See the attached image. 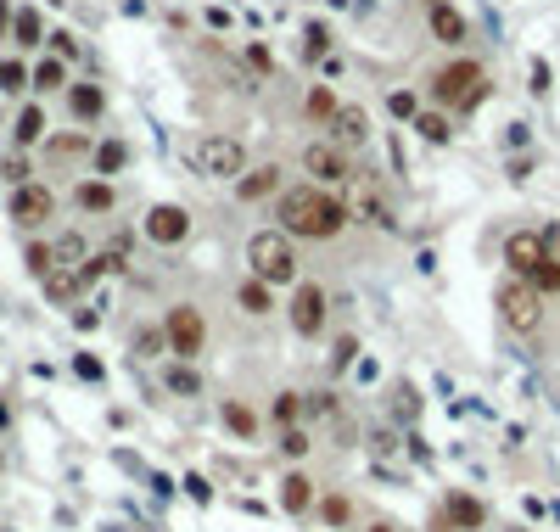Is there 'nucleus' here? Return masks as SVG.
<instances>
[{"instance_id":"obj_47","label":"nucleus","mask_w":560,"mask_h":532,"mask_svg":"<svg viewBox=\"0 0 560 532\" xmlns=\"http://www.w3.org/2000/svg\"><path fill=\"white\" fill-rule=\"evenodd\" d=\"M0 426H6V404H0Z\"/></svg>"},{"instance_id":"obj_29","label":"nucleus","mask_w":560,"mask_h":532,"mask_svg":"<svg viewBox=\"0 0 560 532\" xmlns=\"http://www.w3.org/2000/svg\"><path fill=\"white\" fill-rule=\"evenodd\" d=\"M135 353H140V359H157V353H168V331H163V325H146V331H135Z\"/></svg>"},{"instance_id":"obj_34","label":"nucleus","mask_w":560,"mask_h":532,"mask_svg":"<svg viewBox=\"0 0 560 532\" xmlns=\"http://www.w3.org/2000/svg\"><path fill=\"white\" fill-rule=\"evenodd\" d=\"M308 112L331 124V118H336V96H331V90H308Z\"/></svg>"},{"instance_id":"obj_41","label":"nucleus","mask_w":560,"mask_h":532,"mask_svg":"<svg viewBox=\"0 0 560 532\" xmlns=\"http://www.w3.org/2000/svg\"><path fill=\"white\" fill-rule=\"evenodd\" d=\"M247 62H252V68H258V73H269V68H275V62H269V51H264V45H252V51H247Z\"/></svg>"},{"instance_id":"obj_6","label":"nucleus","mask_w":560,"mask_h":532,"mask_svg":"<svg viewBox=\"0 0 560 532\" xmlns=\"http://www.w3.org/2000/svg\"><path fill=\"white\" fill-rule=\"evenodd\" d=\"M163 331H168V353H174V359H185V364H191L196 353H202V342H208V320H202V308H191V303H174V308H168Z\"/></svg>"},{"instance_id":"obj_18","label":"nucleus","mask_w":560,"mask_h":532,"mask_svg":"<svg viewBox=\"0 0 560 532\" xmlns=\"http://www.w3.org/2000/svg\"><path fill=\"white\" fill-rule=\"evenodd\" d=\"M432 34H437L443 45H460V40H465V17L454 12L448 0H437V6H432Z\"/></svg>"},{"instance_id":"obj_43","label":"nucleus","mask_w":560,"mask_h":532,"mask_svg":"<svg viewBox=\"0 0 560 532\" xmlns=\"http://www.w3.org/2000/svg\"><path fill=\"white\" fill-rule=\"evenodd\" d=\"M51 45H56V56H62V62H68V56L79 51V45H73V34H51Z\"/></svg>"},{"instance_id":"obj_45","label":"nucleus","mask_w":560,"mask_h":532,"mask_svg":"<svg viewBox=\"0 0 560 532\" xmlns=\"http://www.w3.org/2000/svg\"><path fill=\"white\" fill-rule=\"evenodd\" d=\"M12 17H17V12H12V0H0V40L12 34Z\"/></svg>"},{"instance_id":"obj_5","label":"nucleus","mask_w":560,"mask_h":532,"mask_svg":"<svg viewBox=\"0 0 560 532\" xmlns=\"http://www.w3.org/2000/svg\"><path fill=\"white\" fill-rule=\"evenodd\" d=\"M499 320L510 325V331L532 336L538 325H544V292H538L532 280H521V275L499 280Z\"/></svg>"},{"instance_id":"obj_30","label":"nucleus","mask_w":560,"mask_h":532,"mask_svg":"<svg viewBox=\"0 0 560 532\" xmlns=\"http://www.w3.org/2000/svg\"><path fill=\"white\" fill-rule=\"evenodd\" d=\"M224 426H230L236 437H252L258 432V415H252L247 404H224Z\"/></svg>"},{"instance_id":"obj_39","label":"nucleus","mask_w":560,"mask_h":532,"mask_svg":"<svg viewBox=\"0 0 560 532\" xmlns=\"http://www.w3.org/2000/svg\"><path fill=\"white\" fill-rule=\"evenodd\" d=\"M0 180H12V185H28V163H23V157H12V163H0Z\"/></svg>"},{"instance_id":"obj_40","label":"nucleus","mask_w":560,"mask_h":532,"mask_svg":"<svg viewBox=\"0 0 560 532\" xmlns=\"http://www.w3.org/2000/svg\"><path fill=\"white\" fill-rule=\"evenodd\" d=\"M320 51H325V28L308 23V56H320Z\"/></svg>"},{"instance_id":"obj_46","label":"nucleus","mask_w":560,"mask_h":532,"mask_svg":"<svg viewBox=\"0 0 560 532\" xmlns=\"http://www.w3.org/2000/svg\"><path fill=\"white\" fill-rule=\"evenodd\" d=\"M370 532H398V527H387V521H376V527H370Z\"/></svg>"},{"instance_id":"obj_25","label":"nucleus","mask_w":560,"mask_h":532,"mask_svg":"<svg viewBox=\"0 0 560 532\" xmlns=\"http://www.w3.org/2000/svg\"><path fill=\"white\" fill-rule=\"evenodd\" d=\"M241 308H247V314H269V308H275V297H269V286L264 280H241Z\"/></svg>"},{"instance_id":"obj_27","label":"nucleus","mask_w":560,"mask_h":532,"mask_svg":"<svg viewBox=\"0 0 560 532\" xmlns=\"http://www.w3.org/2000/svg\"><path fill=\"white\" fill-rule=\"evenodd\" d=\"M168 392H174V398H196V392H202V376H196L191 364H174V370H168Z\"/></svg>"},{"instance_id":"obj_20","label":"nucleus","mask_w":560,"mask_h":532,"mask_svg":"<svg viewBox=\"0 0 560 532\" xmlns=\"http://www.w3.org/2000/svg\"><path fill=\"white\" fill-rule=\"evenodd\" d=\"M12 140H17V146H40V140H45V107H23V112H17Z\"/></svg>"},{"instance_id":"obj_11","label":"nucleus","mask_w":560,"mask_h":532,"mask_svg":"<svg viewBox=\"0 0 560 532\" xmlns=\"http://www.w3.org/2000/svg\"><path fill=\"white\" fill-rule=\"evenodd\" d=\"M303 168L314 174V180H325V185H342L353 174L348 157H342V146H331V140H314V146L303 152Z\"/></svg>"},{"instance_id":"obj_9","label":"nucleus","mask_w":560,"mask_h":532,"mask_svg":"<svg viewBox=\"0 0 560 532\" xmlns=\"http://www.w3.org/2000/svg\"><path fill=\"white\" fill-rule=\"evenodd\" d=\"M56 213V196L45 191L40 180H28V185H12V219L23 224V230H34V224H45Z\"/></svg>"},{"instance_id":"obj_4","label":"nucleus","mask_w":560,"mask_h":532,"mask_svg":"<svg viewBox=\"0 0 560 532\" xmlns=\"http://www.w3.org/2000/svg\"><path fill=\"white\" fill-rule=\"evenodd\" d=\"M482 96H488V73H482V62H471V56L448 62V68L437 73V101H443L448 112H471Z\"/></svg>"},{"instance_id":"obj_31","label":"nucleus","mask_w":560,"mask_h":532,"mask_svg":"<svg viewBox=\"0 0 560 532\" xmlns=\"http://www.w3.org/2000/svg\"><path fill=\"white\" fill-rule=\"evenodd\" d=\"M415 129H420V135H426V140H432V146H443V140L454 135L443 112H420V118H415Z\"/></svg>"},{"instance_id":"obj_24","label":"nucleus","mask_w":560,"mask_h":532,"mask_svg":"<svg viewBox=\"0 0 560 532\" xmlns=\"http://www.w3.org/2000/svg\"><path fill=\"white\" fill-rule=\"evenodd\" d=\"M269 415H275V426L286 432V426H297V415H308L303 409V392H275V404H269Z\"/></svg>"},{"instance_id":"obj_36","label":"nucleus","mask_w":560,"mask_h":532,"mask_svg":"<svg viewBox=\"0 0 560 532\" xmlns=\"http://www.w3.org/2000/svg\"><path fill=\"white\" fill-rule=\"evenodd\" d=\"M45 152H51L56 163H68V157H79V152H84V140H79V135H62V140H51Z\"/></svg>"},{"instance_id":"obj_42","label":"nucleus","mask_w":560,"mask_h":532,"mask_svg":"<svg viewBox=\"0 0 560 532\" xmlns=\"http://www.w3.org/2000/svg\"><path fill=\"white\" fill-rule=\"evenodd\" d=\"M353 353H359V342H353V336H342V342H336V364H353Z\"/></svg>"},{"instance_id":"obj_17","label":"nucleus","mask_w":560,"mask_h":532,"mask_svg":"<svg viewBox=\"0 0 560 532\" xmlns=\"http://www.w3.org/2000/svg\"><path fill=\"white\" fill-rule=\"evenodd\" d=\"M68 107L79 124H90V118H101V107H107V96H101V84H73L68 90Z\"/></svg>"},{"instance_id":"obj_12","label":"nucleus","mask_w":560,"mask_h":532,"mask_svg":"<svg viewBox=\"0 0 560 532\" xmlns=\"http://www.w3.org/2000/svg\"><path fill=\"white\" fill-rule=\"evenodd\" d=\"M364 140H370V112H364V107H336V118H331V146L353 152V146H364Z\"/></svg>"},{"instance_id":"obj_23","label":"nucleus","mask_w":560,"mask_h":532,"mask_svg":"<svg viewBox=\"0 0 560 532\" xmlns=\"http://www.w3.org/2000/svg\"><path fill=\"white\" fill-rule=\"evenodd\" d=\"M62 84H68V62H62V56L34 62V90H62Z\"/></svg>"},{"instance_id":"obj_33","label":"nucleus","mask_w":560,"mask_h":532,"mask_svg":"<svg viewBox=\"0 0 560 532\" xmlns=\"http://www.w3.org/2000/svg\"><path fill=\"white\" fill-rule=\"evenodd\" d=\"M308 448H314V443H308L303 426H286V432H280V454H286V460H303Z\"/></svg>"},{"instance_id":"obj_21","label":"nucleus","mask_w":560,"mask_h":532,"mask_svg":"<svg viewBox=\"0 0 560 532\" xmlns=\"http://www.w3.org/2000/svg\"><path fill=\"white\" fill-rule=\"evenodd\" d=\"M448 521H460L465 532H476L488 521V510H482V499H471V493H454V499H448Z\"/></svg>"},{"instance_id":"obj_1","label":"nucleus","mask_w":560,"mask_h":532,"mask_svg":"<svg viewBox=\"0 0 560 532\" xmlns=\"http://www.w3.org/2000/svg\"><path fill=\"white\" fill-rule=\"evenodd\" d=\"M275 213H280V230H286L292 241L297 236L303 241H331V236L348 230V208H342L336 196H325L320 185H292V191H280Z\"/></svg>"},{"instance_id":"obj_10","label":"nucleus","mask_w":560,"mask_h":532,"mask_svg":"<svg viewBox=\"0 0 560 532\" xmlns=\"http://www.w3.org/2000/svg\"><path fill=\"white\" fill-rule=\"evenodd\" d=\"M185 236H191V213H185V208L157 202V208L146 213V241H157V247H180Z\"/></svg>"},{"instance_id":"obj_19","label":"nucleus","mask_w":560,"mask_h":532,"mask_svg":"<svg viewBox=\"0 0 560 532\" xmlns=\"http://www.w3.org/2000/svg\"><path fill=\"white\" fill-rule=\"evenodd\" d=\"M56 264H68V269H84L90 264V258H96V252H90V241L79 236V230H68V236H56Z\"/></svg>"},{"instance_id":"obj_26","label":"nucleus","mask_w":560,"mask_h":532,"mask_svg":"<svg viewBox=\"0 0 560 532\" xmlns=\"http://www.w3.org/2000/svg\"><path fill=\"white\" fill-rule=\"evenodd\" d=\"M124 163H129V146H124V140H101V146H96V174H118Z\"/></svg>"},{"instance_id":"obj_48","label":"nucleus","mask_w":560,"mask_h":532,"mask_svg":"<svg viewBox=\"0 0 560 532\" xmlns=\"http://www.w3.org/2000/svg\"><path fill=\"white\" fill-rule=\"evenodd\" d=\"M0 532H6V527H0Z\"/></svg>"},{"instance_id":"obj_15","label":"nucleus","mask_w":560,"mask_h":532,"mask_svg":"<svg viewBox=\"0 0 560 532\" xmlns=\"http://www.w3.org/2000/svg\"><path fill=\"white\" fill-rule=\"evenodd\" d=\"M308 504H314V482H308L303 471L280 476V510H286V516H303Z\"/></svg>"},{"instance_id":"obj_22","label":"nucleus","mask_w":560,"mask_h":532,"mask_svg":"<svg viewBox=\"0 0 560 532\" xmlns=\"http://www.w3.org/2000/svg\"><path fill=\"white\" fill-rule=\"evenodd\" d=\"M12 40L23 45V51H34V45L45 40V23H40V12H34V6H23V12L12 17Z\"/></svg>"},{"instance_id":"obj_13","label":"nucleus","mask_w":560,"mask_h":532,"mask_svg":"<svg viewBox=\"0 0 560 532\" xmlns=\"http://www.w3.org/2000/svg\"><path fill=\"white\" fill-rule=\"evenodd\" d=\"M45 286V297H51V303H73V297L84 292V286H90V275H84V269H68V264H56L51 275L40 280Z\"/></svg>"},{"instance_id":"obj_2","label":"nucleus","mask_w":560,"mask_h":532,"mask_svg":"<svg viewBox=\"0 0 560 532\" xmlns=\"http://www.w3.org/2000/svg\"><path fill=\"white\" fill-rule=\"evenodd\" d=\"M247 264H252V280H264V286H292L297 280V247L286 230H252L247 241Z\"/></svg>"},{"instance_id":"obj_35","label":"nucleus","mask_w":560,"mask_h":532,"mask_svg":"<svg viewBox=\"0 0 560 532\" xmlns=\"http://www.w3.org/2000/svg\"><path fill=\"white\" fill-rule=\"evenodd\" d=\"M387 107H392V118H420V101L409 96V90H392Z\"/></svg>"},{"instance_id":"obj_38","label":"nucleus","mask_w":560,"mask_h":532,"mask_svg":"<svg viewBox=\"0 0 560 532\" xmlns=\"http://www.w3.org/2000/svg\"><path fill=\"white\" fill-rule=\"evenodd\" d=\"M320 516L342 527V521H348V499H320Z\"/></svg>"},{"instance_id":"obj_28","label":"nucleus","mask_w":560,"mask_h":532,"mask_svg":"<svg viewBox=\"0 0 560 532\" xmlns=\"http://www.w3.org/2000/svg\"><path fill=\"white\" fill-rule=\"evenodd\" d=\"M28 84H34V68H23V62H12V56H6V62H0V90H6V96H17V90H28Z\"/></svg>"},{"instance_id":"obj_3","label":"nucleus","mask_w":560,"mask_h":532,"mask_svg":"<svg viewBox=\"0 0 560 532\" xmlns=\"http://www.w3.org/2000/svg\"><path fill=\"white\" fill-rule=\"evenodd\" d=\"M191 163L202 180H241L247 174V146L236 135H202L191 146Z\"/></svg>"},{"instance_id":"obj_32","label":"nucleus","mask_w":560,"mask_h":532,"mask_svg":"<svg viewBox=\"0 0 560 532\" xmlns=\"http://www.w3.org/2000/svg\"><path fill=\"white\" fill-rule=\"evenodd\" d=\"M532 286H538V292H560V258H555V252H549V258H544V264H538V269H532Z\"/></svg>"},{"instance_id":"obj_37","label":"nucleus","mask_w":560,"mask_h":532,"mask_svg":"<svg viewBox=\"0 0 560 532\" xmlns=\"http://www.w3.org/2000/svg\"><path fill=\"white\" fill-rule=\"evenodd\" d=\"M532 96H549V62L532 56Z\"/></svg>"},{"instance_id":"obj_7","label":"nucleus","mask_w":560,"mask_h":532,"mask_svg":"<svg viewBox=\"0 0 560 532\" xmlns=\"http://www.w3.org/2000/svg\"><path fill=\"white\" fill-rule=\"evenodd\" d=\"M292 331L297 336H320L325 331V286L320 280H297V292H292Z\"/></svg>"},{"instance_id":"obj_14","label":"nucleus","mask_w":560,"mask_h":532,"mask_svg":"<svg viewBox=\"0 0 560 532\" xmlns=\"http://www.w3.org/2000/svg\"><path fill=\"white\" fill-rule=\"evenodd\" d=\"M275 191H280V168H247L236 180L241 202H264V196H275Z\"/></svg>"},{"instance_id":"obj_44","label":"nucleus","mask_w":560,"mask_h":532,"mask_svg":"<svg viewBox=\"0 0 560 532\" xmlns=\"http://www.w3.org/2000/svg\"><path fill=\"white\" fill-rule=\"evenodd\" d=\"M79 376H84V381H101V364L90 359V353H84V359H79Z\"/></svg>"},{"instance_id":"obj_16","label":"nucleus","mask_w":560,"mask_h":532,"mask_svg":"<svg viewBox=\"0 0 560 532\" xmlns=\"http://www.w3.org/2000/svg\"><path fill=\"white\" fill-rule=\"evenodd\" d=\"M73 202H79V213H112V202H118V191H112L107 180H84L79 191H73Z\"/></svg>"},{"instance_id":"obj_8","label":"nucleus","mask_w":560,"mask_h":532,"mask_svg":"<svg viewBox=\"0 0 560 532\" xmlns=\"http://www.w3.org/2000/svg\"><path fill=\"white\" fill-rule=\"evenodd\" d=\"M549 258L544 247V230H516V236H504V264H510V275L532 280V269Z\"/></svg>"}]
</instances>
